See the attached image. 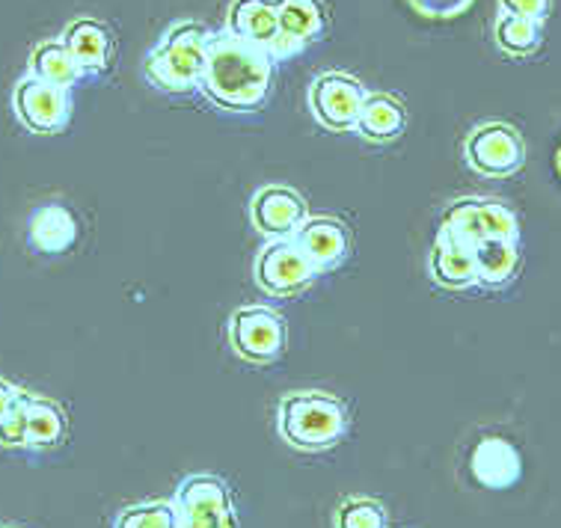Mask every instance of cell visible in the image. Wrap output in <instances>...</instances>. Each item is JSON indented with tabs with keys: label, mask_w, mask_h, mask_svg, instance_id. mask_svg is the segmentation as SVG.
Wrapping results in <instances>:
<instances>
[{
	"label": "cell",
	"mask_w": 561,
	"mask_h": 528,
	"mask_svg": "<svg viewBox=\"0 0 561 528\" xmlns=\"http://www.w3.org/2000/svg\"><path fill=\"white\" fill-rule=\"evenodd\" d=\"M274 57L236 39L229 33H211L205 48V66L199 74V90L217 107L232 113H253L265 107L274 83Z\"/></svg>",
	"instance_id": "1"
},
{
	"label": "cell",
	"mask_w": 561,
	"mask_h": 528,
	"mask_svg": "<svg viewBox=\"0 0 561 528\" xmlns=\"http://www.w3.org/2000/svg\"><path fill=\"white\" fill-rule=\"evenodd\" d=\"M351 425H354L351 406L321 389L288 392L276 406L279 437L307 455H321L327 448L339 446L347 437Z\"/></svg>",
	"instance_id": "2"
},
{
	"label": "cell",
	"mask_w": 561,
	"mask_h": 528,
	"mask_svg": "<svg viewBox=\"0 0 561 528\" xmlns=\"http://www.w3.org/2000/svg\"><path fill=\"white\" fill-rule=\"evenodd\" d=\"M208 27L199 21H179L163 33L152 54L146 57V78L154 90L182 95L199 87L208 48Z\"/></svg>",
	"instance_id": "3"
},
{
	"label": "cell",
	"mask_w": 561,
	"mask_h": 528,
	"mask_svg": "<svg viewBox=\"0 0 561 528\" xmlns=\"http://www.w3.org/2000/svg\"><path fill=\"white\" fill-rule=\"evenodd\" d=\"M229 345L250 366H274L286 354V318L267 306H241L229 318Z\"/></svg>",
	"instance_id": "4"
},
{
	"label": "cell",
	"mask_w": 561,
	"mask_h": 528,
	"mask_svg": "<svg viewBox=\"0 0 561 528\" xmlns=\"http://www.w3.org/2000/svg\"><path fill=\"white\" fill-rule=\"evenodd\" d=\"M439 229L463 244L476 246L488 238L500 241H520V223L517 214L500 199H484V196H463L443 211Z\"/></svg>",
	"instance_id": "5"
},
{
	"label": "cell",
	"mask_w": 561,
	"mask_h": 528,
	"mask_svg": "<svg viewBox=\"0 0 561 528\" xmlns=\"http://www.w3.org/2000/svg\"><path fill=\"white\" fill-rule=\"evenodd\" d=\"M463 161L484 179H508L526 163V142L508 123H481L463 140Z\"/></svg>",
	"instance_id": "6"
},
{
	"label": "cell",
	"mask_w": 561,
	"mask_h": 528,
	"mask_svg": "<svg viewBox=\"0 0 561 528\" xmlns=\"http://www.w3.org/2000/svg\"><path fill=\"white\" fill-rule=\"evenodd\" d=\"M253 276L265 295L295 297L316 283L318 267L291 238H276V241H267L262 253L255 255Z\"/></svg>",
	"instance_id": "7"
},
{
	"label": "cell",
	"mask_w": 561,
	"mask_h": 528,
	"mask_svg": "<svg viewBox=\"0 0 561 528\" xmlns=\"http://www.w3.org/2000/svg\"><path fill=\"white\" fill-rule=\"evenodd\" d=\"M72 90H60L33 74H24L12 90V113L27 131L60 134L72 123Z\"/></svg>",
	"instance_id": "8"
},
{
	"label": "cell",
	"mask_w": 561,
	"mask_h": 528,
	"mask_svg": "<svg viewBox=\"0 0 561 528\" xmlns=\"http://www.w3.org/2000/svg\"><path fill=\"white\" fill-rule=\"evenodd\" d=\"M366 87L347 71H324L309 83V113L327 131H354L359 107L366 102Z\"/></svg>",
	"instance_id": "9"
},
{
	"label": "cell",
	"mask_w": 561,
	"mask_h": 528,
	"mask_svg": "<svg viewBox=\"0 0 561 528\" xmlns=\"http://www.w3.org/2000/svg\"><path fill=\"white\" fill-rule=\"evenodd\" d=\"M179 528H236L232 493L217 475H187L173 496Z\"/></svg>",
	"instance_id": "10"
},
{
	"label": "cell",
	"mask_w": 561,
	"mask_h": 528,
	"mask_svg": "<svg viewBox=\"0 0 561 528\" xmlns=\"http://www.w3.org/2000/svg\"><path fill=\"white\" fill-rule=\"evenodd\" d=\"M276 21H279V36H276L271 57L286 60L304 51L307 45L321 39L330 27L327 10L321 0H274Z\"/></svg>",
	"instance_id": "11"
},
{
	"label": "cell",
	"mask_w": 561,
	"mask_h": 528,
	"mask_svg": "<svg viewBox=\"0 0 561 528\" xmlns=\"http://www.w3.org/2000/svg\"><path fill=\"white\" fill-rule=\"evenodd\" d=\"M309 217L307 199L283 187V184H267L262 191H255L250 199V220L259 234H265L267 241L276 238H291L297 232V226Z\"/></svg>",
	"instance_id": "12"
},
{
	"label": "cell",
	"mask_w": 561,
	"mask_h": 528,
	"mask_svg": "<svg viewBox=\"0 0 561 528\" xmlns=\"http://www.w3.org/2000/svg\"><path fill=\"white\" fill-rule=\"evenodd\" d=\"M291 241L309 255V262L316 264L318 274H327V271H336L345 264L351 246H354V234L339 217L316 214V217H307L297 226Z\"/></svg>",
	"instance_id": "13"
},
{
	"label": "cell",
	"mask_w": 561,
	"mask_h": 528,
	"mask_svg": "<svg viewBox=\"0 0 561 528\" xmlns=\"http://www.w3.org/2000/svg\"><path fill=\"white\" fill-rule=\"evenodd\" d=\"M431 279L449 291H467L479 285V271H476V255L472 246L451 238L443 229L437 232V241L431 246L428 255Z\"/></svg>",
	"instance_id": "14"
},
{
	"label": "cell",
	"mask_w": 561,
	"mask_h": 528,
	"mask_svg": "<svg viewBox=\"0 0 561 528\" xmlns=\"http://www.w3.org/2000/svg\"><path fill=\"white\" fill-rule=\"evenodd\" d=\"M60 42L66 45V51L72 54V60L78 62L83 74H104L111 66L113 36L102 21L75 19L62 31Z\"/></svg>",
	"instance_id": "15"
},
{
	"label": "cell",
	"mask_w": 561,
	"mask_h": 528,
	"mask_svg": "<svg viewBox=\"0 0 561 528\" xmlns=\"http://www.w3.org/2000/svg\"><path fill=\"white\" fill-rule=\"evenodd\" d=\"M472 478L479 481L481 487L505 490L517 484V478L523 472L520 451L511 446L508 439L488 437L481 439L470 458Z\"/></svg>",
	"instance_id": "16"
},
{
	"label": "cell",
	"mask_w": 561,
	"mask_h": 528,
	"mask_svg": "<svg viewBox=\"0 0 561 528\" xmlns=\"http://www.w3.org/2000/svg\"><path fill=\"white\" fill-rule=\"evenodd\" d=\"M226 33L259 45L271 54L276 36H279V21H276L274 0H232L229 15H226Z\"/></svg>",
	"instance_id": "17"
},
{
	"label": "cell",
	"mask_w": 561,
	"mask_h": 528,
	"mask_svg": "<svg viewBox=\"0 0 561 528\" xmlns=\"http://www.w3.org/2000/svg\"><path fill=\"white\" fill-rule=\"evenodd\" d=\"M27 238H31V246L36 253H69L75 246V241H78V220H75V214L69 211L66 205H39V208L31 214Z\"/></svg>",
	"instance_id": "18"
},
{
	"label": "cell",
	"mask_w": 561,
	"mask_h": 528,
	"mask_svg": "<svg viewBox=\"0 0 561 528\" xmlns=\"http://www.w3.org/2000/svg\"><path fill=\"white\" fill-rule=\"evenodd\" d=\"M354 131L368 142H396L408 131V111L389 92H368Z\"/></svg>",
	"instance_id": "19"
},
{
	"label": "cell",
	"mask_w": 561,
	"mask_h": 528,
	"mask_svg": "<svg viewBox=\"0 0 561 528\" xmlns=\"http://www.w3.org/2000/svg\"><path fill=\"white\" fill-rule=\"evenodd\" d=\"M69 437V416L57 401L42 395H27V448L48 451Z\"/></svg>",
	"instance_id": "20"
},
{
	"label": "cell",
	"mask_w": 561,
	"mask_h": 528,
	"mask_svg": "<svg viewBox=\"0 0 561 528\" xmlns=\"http://www.w3.org/2000/svg\"><path fill=\"white\" fill-rule=\"evenodd\" d=\"M472 255H476L479 285H488V288L508 285L520 271V244L517 241L488 238V241H479L472 246Z\"/></svg>",
	"instance_id": "21"
},
{
	"label": "cell",
	"mask_w": 561,
	"mask_h": 528,
	"mask_svg": "<svg viewBox=\"0 0 561 528\" xmlns=\"http://www.w3.org/2000/svg\"><path fill=\"white\" fill-rule=\"evenodd\" d=\"M31 74L45 83H54L60 90H72L75 83L81 81L83 71L72 60V54L66 51L60 39L39 42L31 54Z\"/></svg>",
	"instance_id": "22"
},
{
	"label": "cell",
	"mask_w": 561,
	"mask_h": 528,
	"mask_svg": "<svg viewBox=\"0 0 561 528\" xmlns=\"http://www.w3.org/2000/svg\"><path fill=\"white\" fill-rule=\"evenodd\" d=\"M493 39L500 45V51L508 54V57H531L541 48L543 24L541 21L500 12L496 15V27H493Z\"/></svg>",
	"instance_id": "23"
},
{
	"label": "cell",
	"mask_w": 561,
	"mask_h": 528,
	"mask_svg": "<svg viewBox=\"0 0 561 528\" xmlns=\"http://www.w3.org/2000/svg\"><path fill=\"white\" fill-rule=\"evenodd\" d=\"M113 528H179L173 498L170 502H144V505H128L116 514Z\"/></svg>",
	"instance_id": "24"
},
{
	"label": "cell",
	"mask_w": 561,
	"mask_h": 528,
	"mask_svg": "<svg viewBox=\"0 0 561 528\" xmlns=\"http://www.w3.org/2000/svg\"><path fill=\"white\" fill-rule=\"evenodd\" d=\"M336 528H389V514L378 498L351 496L336 508Z\"/></svg>",
	"instance_id": "25"
},
{
	"label": "cell",
	"mask_w": 561,
	"mask_h": 528,
	"mask_svg": "<svg viewBox=\"0 0 561 528\" xmlns=\"http://www.w3.org/2000/svg\"><path fill=\"white\" fill-rule=\"evenodd\" d=\"M27 389L19 398V404L12 406L7 418L0 422V446L3 448H27Z\"/></svg>",
	"instance_id": "26"
},
{
	"label": "cell",
	"mask_w": 561,
	"mask_h": 528,
	"mask_svg": "<svg viewBox=\"0 0 561 528\" xmlns=\"http://www.w3.org/2000/svg\"><path fill=\"white\" fill-rule=\"evenodd\" d=\"M408 3L428 19H455L472 7V0H408Z\"/></svg>",
	"instance_id": "27"
},
{
	"label": "cell",
	"mask_w": 561,
	"mask_h": 528,
	"mask_svg": "<svg viewBox=\"0 0 561 528\" xmlns=\"http://www.w3.org/2000/svg\"><path fill=\"white\" fill-rule=\"evenodd\" d=\"M500 12L520 15V19L547 21L552 12V0H500Z\"/></svg>",
	"instance_id": "28"
},
{
	"label": "cell",
	"mask_w": 561,
	"mask_h": 528,
	"mask_svg": "<svg viewBox=\"0 0 561 528\" xmlns=\"http://www.w3.org/2000/svg\"><path fill=\"white\" fill-rule=\"evenodd\" d=\"M21 395H24V389L15 387V383H10V380H3V377H0V422L7 418V413H10L12 406L19 404Z\"/></svg>",
	"instance_id": "29"
},
{
	"label": "cell",
	"mask_w": 561,
	"mask_h": 528,
	"mask_svg": "<svg viewBox=\"0 0 561 528\" xmlns=\"http://www.w3.org/2000/svg\"><path fill=\"white\" fill-rule=\"evenodd\" d=\"M556 167H559V175H561V146H559V154H556Z\"/></svg>",
	"instance_id": "30"
},
{
	"label": "cell",
	"mask_w": 561,
	"mask_h": 528,
	"mask_svg": "<svg viewBox=\"0 0 561 528\" xmlns=\"http://www.w3.org/2000/svg\"><path fill=\"white\" fill-rule=\"evenodd\" d=\"M0 528H19V526H0Z\"/></svg>",
	"instance_id": "31"
}]
</instances>
